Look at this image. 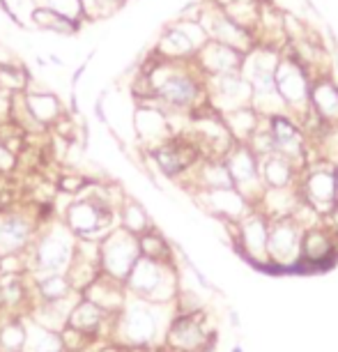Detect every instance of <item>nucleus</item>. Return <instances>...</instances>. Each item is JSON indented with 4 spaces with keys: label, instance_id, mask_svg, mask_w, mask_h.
I'll list each match as a JSON object with an SVG mask.
<instances>
[{
    "label": "nucleus",
    "instance_id": "nucleus-4",
    "mask_svg": "<svg viewBox=\"0 0 338 352\" xmlns=\"http://www.w3.org/2000/svg\"><path fill=\"white\" fill-rule=\"evenodd\" d=\"M115 210L104 196H81L67 208L65 223L81 240H102L115 228Z\"/></svg>",
    "mask_w": 338,
    "mask_h": 352
},
{
    "label": "nucleus",
    "instance_id": "nucleus-17",
    "mask_svg": "<svg viewBox=\"0 0 338 352\" xmlns=\"http://www.w3.org/2000/svg\"><path fill=\"white\" fill-rule=\"evenodd\" d=\"M157 95L170 109H189L198 99V83L194 76L182 72H170L164 76V81L157 85Z\"/></svg>",
    "mask_w": 338,
    "mask_h": 352
},
{
    "label": "nucleus",
    "instance_id": "nucleus-13",
    "mask_svg": "<svg viewBox=\"0 0 338 352\" xmlns=\"http://www.w3.org/2000/svg\"><path fill=\"white\" fill-rule=\"evenodd\" d=\"M113 318L115 316H109L106 311L99 309L95 302H90L88 297L81 295L69 311L67 329L76 331V334H81L88 343H92V341H97L106 329H111Z\"/></svg>",
    "mask_w": 338,
    "mask_h": 352
},
{
    "label": "nucleus",
    "instance_id": "nucleus-22",
    "mask_svg": "<svg viewBox=\"0 0 338 352\" xmlns=\"http://www.w3.org/2000/svg\"><path fill=\"white\" fill-rule=\"evenodd\" d=\"M237 58H240V51L230 49L225 44H218L214 39L203 46V63L214 74H230L233 69H237L240 67Z\"/></svg>",
    "mask_w": 338,
    "mask_h": 352
},
{
    "label": "nucleus",
    "instance_id": "nucleus-11",
    "mask_svg": "<svg viewBox=\"0 0 338 352\" xmlns=\"http://www.w3.org/2000/svg\"><path fill=\"white\" fill-rule=\"evenodd\" d=\"M267 240H269V217L260 212H249L237 223V244L249 261L258 265H269L267 261Z\"/></svg>",
    "mask_w": 338,
    "mask_h": 352
},
{
    "label": "nucleus",
    "instance_id": "nucleus-6",
    "mask_svg": "<svg viewBox=\"0 0 338 352\" xmlns=\"http://www.w3.org/2000/svg\"><path fill=\"white\" fill-rule=\"evenodd\" d=\"M225 166H228L230 180L233 187L254 205L256 201H260L264 194V184L260 175V159L247 143H237L233 145L223 157Z\"/></svg>",
    "mask_w": 338,
    "mask_h": 352
},
{
    "label": "nucleus",
    "instance_id": "nucleus-18",
    "mask_svg": "<svg viewBox=\"0 0 338 352\" xmlns=\"http://www.w3.org/2000/svg\"><path fill=\"white\" fill-rule=\"evenodd\" d=\"M205 198V205L212 214L225 219V221L240 223L251 212V203L244 198L235 187L230 189H214V191H201Z\"/></svg>",
    "mask_w": 338,
    "mask_h": 352
},
{
    "label": "nucleus",
    "instance_id": "nucleus-1",
    "mask_svg": "<svg viewBox=\"0 0 338 352\" xmlns=\"http://www.w3.org/2000/svg\"><path fill=\"white\" fill-rule=\"evenodd\" d=\"M173 304H155L141 297L129 295L120 314L111 322V336L117 348H152L155 343L164 345L166 329L173 318L168 311Z\"/></svg>",
    "mask_w": 338,
    "mask_h": 352
},
{
    "label": "nucleus",
    "instance_id": "nucleus-9",
    "mask_svg": "<svg viewBox=\"0 0 338 352\" xmlns=\"http://www.w3.org/2000/svg\"><path fill=\"white\" fill-rule=\"evenodd\" d=\"M302 201L311 205L317 214H331L338 205V189H336V175L334 164L317 166L304 177L302 182Z\"/></svg>",
    "mask_w": 338,
    "mask_h": 352
},
{
    "label": "nucleus",
    "instance_id": "nucleus-27",
    "mask_svg": "<svg viewBox=\"0 0 338 352\" xmlns=\"http://www.w3.org/2000/svg\"><path fill=\"white\" fill-rule=\"evenodd\" d=\"M120 226L124 230H129L131 235L141 237L143 232H148L152 228L150 217L145 214V210L134 201H127L120 210Z\"/></svg>",
    "mask_w": 338,
    "mask_h": 352
},
{
    "label": "nucleus",
    "instance_id": "nucleus-32",
    "mask_svg": "<svg viewBox=\"0 0 338 352\" xmlns=\"http://www.w3.org/2000/svg\"><path fill=\"white\" fill-rule=\"evenodd\" d=\"M334 175H336V189H338V164H334Z\"/></svg>",
    "mask_w": 338,
    "mask_h": 352
},
{
    "label": "nucleus",
    "instance_id": "nucleus-5",
    "mask_svg": "<svg viewBox=\"0 0 338 352\" xmlns=\"http://www.w3.org/2000/svg\"><path fill=\"white\" fill-rule=\"evenodd\" d=\"M99 258H102V274L124 283L136 261L141 258L138 237L124 230L122 226H115L109 235L99 240Z\"/></svg>",
    "mask_w": 338,
    "mask_h": 352
},
{
    "label": "nucleus",
    "instance_id": "nucleus-24",
    "mask_svg": "<svg viewBox=\"0 0 338 352\" xmlns=\"http://www.w3.org/2000/svg\"><path fill=\"white\" fill-rule=\"evenodd\" d=\"M25 109H28L32 120H37L39 124H49L60 116V104L53 95H28Z\"/></svg>",
    "mask_w": 338,
    "mask_h": 352
},
{
    "label": "nucleus",
    "instance_id": "nucleus-26",
    "mask_svg": "<svg viewBox=\"0 0 338 352\" xmlns=\"http://www.w3.org/2000/svg\"><path fill=\"white\" fill-rule=\"evenodd\" d=\"M23 345L25 320L23 316H14L0 327V352H23Z\"/></svg>",
    "mask_w": 338,
    "mask_h": 352
},
{
    "label": "nucleus",
    "instance_id": "nucleus-20",
    "mask_svg": "<svg viewBox=\"0 0 338 352\" xmlns=\"http://www.w3.org/2000/svg\"><path fill=\"white\" fill-rule=\"evenodd\" d=\"M297 164L283 155H269L260 159V175L264 189H288L295 182Z\"/></svg>",
    "mask_w": 338,
    "mask_h": 352
},
{
    "label": "nucleus",
    "instance_id": "nucleus-19",
    "mask_svg": "<svg viewBox=\"0 0 338 352\" xmlns=\"http://www.w3.org/2000/svg\"><path fill=\"white\" fill-rule=\"evenodd\" d=\"M30 283H32V304L60 302L78 295L69 281L67 272H60V274H30Z\"/></svg>",
    "mask_w": 338,
    "mask_h": 352
},
{
    "label": "nucleus",
    "instance_id": "nucleus-30",
    "mask_svg": "<svg viewBox=\"0 0 338 352\" xmlns=\"http://www.w3.org/2000/svg\"><path fill=\"white\" fill-rule=\"evenodd\" d=\"M10 166H12V155L3 148V145H0V170L10 168Z\"/></svg>",
    "mask_w": 338,
    "mask_h": 352
},
{
    "label": "nucleus",
    "instance_id": "nucleus-10",
    "mask_svg": "<svg viewBox=\"0 0 338 352\" xmlns=\"http://www.w3.org/2000/svg\"><path fill=\"white\" fill-rule=\"evenodd\" d=\"M39 226L25 212H3L0 214V258L25 254L35 240Z\"/></svg>",
    "mask_w": 338,
    "mask_h": 352
},
{
    "label": "nucleus",
    "instance_id": "nucleus-8",
    "mask_svg": "<svg viewBox=\"0 0 338 352\" xmlns=\"http://www.w3.org/2000/svg\"><path fill=\"white\" fill-rule=\"evenodd\" d=\"M205 311H175L168 322L164 336V350L168 352H194L207 341L214 338V334L203 322Z\"/></svg>",
    "mask_w": 338,
    "mask_h": 352
},
{
    "label": "nucleus",
    "instance_id": "nucleus-16",
    "mask_svg": "<svg viewBox=\"0 0 338 352\" xmlns=\"http://www.w3.org/2000/svg\"><path fill=\"white\" fill-rule=\"evenodd\" d=\"M267 129L271 141H274L276 155L288 157L295 164L300 162L304 155V141H302V129L297 127V122L290 120L283 113H276V116H269Z\"/></svg>",
    "mask_w": 338,
    "mask_h": 352
},
{
    "label": "nucleus",
    "instance_id": "nucleus-12",
    "mask_svg": "<svg viewBox=\"0 0 338 352\" xmlns=\"http://www.w3.org/2000/svg\"><path fill=\"white\" fill-rule=\"evenodd\" d=\"M338 251V235L329 226L313 223L302 232V256L300 265H308V267H322L324 263L334 261Z\"/></svg>",
    "mask_w": 338,
    "mask_h": 352
},
{
    "label": "nucleus",
    "instance_id": "nucleus-3",
    "mask_svg": "<svg viewBox=\"0 0 338 352\" xmlns=\"http://www.w3.org/2000/svg\"><path fill=\"white\" fill-rule=\"evenodd\" d=\"M129 295L155 304H173L177 297V276L173 263L152 261V258H138L134 270L124 281Z\"/></svg>",
    "mask_w": 338,
    "mask_h": 352
},
{
    "label": "nucleus",
    "instance_id": "nucleus-14",
    "mask_svg": "<svg viewBox=\"0 0 338 352\" xmlns=\"http://www.w3.org/2000/svg\"><path fill=\"white\" fill-rule=\"evenodd\" d=\"M276 92L281 95V102L288 106H300L304 102H308L311 88L308 81L304 76V69L293 60H281L276 65Z\"/></svg>",
    "mask_w": 338,
    "mask_h": 352
},
{
    "label": "nucleus",
    "instance_id": "nucleus-2",
    "mask_svg": "<svg viewBox=\"0 0 338 352\" xmlns=\"http://www.w3.org/2000/svg\"><path fill=\"white\" fill-rule=\"evenodd\" d=\"M78 237L65 221H49L39 226L28 249L30 274H60L67 272L76 254Z\"/></svg>",
    "mask_w": 338,
    "mask_h": 352
},
{
    "label": "nucleus",
    "instance_id": "nucleus-33",
    "mask_svg": "<svg viewBox=\"0 0 338 352\" xmlns=\"http://www.w3.org/2000/svg\"><path fill=\"white\" fill-rule=\"evenodd\" d=\"M161 352H168V350H164V348H161Z\"/></svg>",
    "mask_w": 338,
    "mask_h": 352
},
{
    "label": "nucleus",
    "instance_id": "nucleus-28",
    "mask_svg": "<svg viewBox=\"0 0 338 352\" xmlns=\"http://www.w3.org/2000/svg\"><path fill=\"white\" fill-rule=\"evenodd\" d=\"M35 21L42 25V28H49V30H56V32H74L78 28L76 21H71L67 16H60L58 12H53L49 8H42L35 12Z\"/></svg>",
    "mask_w": 338,
    "mask_h": 352
},
{
    "label": "nucleus",
    "instance_id": "nucleus-15",
    "mask_svg": "<svg viewBox=\"0 0 338 352\" xmlns=\"http://www.w3.org/2000/svg\"><path fill=\"white\" fill-rule=\"evenodd\" d=\"M196 148L189 143L180 141H164L157 143L152 150L157 166L161 168L168 177H180L184 173H189V168H194L196 164Z\"/></svg>",
    "mask_w": 338,
    "mask_h": 352
},
{
    "label": "nucleus",
    "instance_id": "nucleus-23",
    "mask_svg": "<svg viewBox=\"0 0 338 352\" xmlns=\"http://www.w3.org/2000/svg\"><path fill=\"white\" fill-rule=\"evenodd\" d=\"M311 99H313L315 111L320 113V118H324L327 122H336L338 124V88L336 83L320 81L313 85L311 90Z\"/></svg>",
    "mask_w": 338,
    "mask_h": 352
},
{
    "label": "nucleus",
    "instance_id": "nucleus-31",
    "mask_svg": "<svg viewBox=\"0 0 338 352\" xmlns=\"http://www.w3.org/2000/svg\"><path fill=\"white\" fill-rule=\"evenodd\" d=\"M194 352H216L214 338H212V341H207V343H205V345H201V348H196Z\"/></svg>",
    "mask_w": 338,
    "mask_h": 352
},
{
    "label": "nucleus",
    "instance_id": "nucleus-7",
    "mask_svg": "<svg viewBox=\"0 0 338 352\" xmlns=\"http://www.w3.org/2000/svg\"><path fill=\"white\" fill-rule=\"evenodd\" d=\"M304 226L295 217L269 219L267 261L274 267H297L302 256Z\"/></svg>",
    "mask_w": 338,
    "mask_h": 352
},
{
    "label": "nucleus",
    "instance_id": "nucleus-21",
    "mask_svg": "<svg viewBox=\"0 0 338 352\" xmlns=\"http://www.w3.org/2000/svg\"><path fill=\"white\" fill-rule=\"evenodd\" d=\"M25 320V345L23 352H67L63 341L60 331L46 329L35 320H30L28 316H23Z\"/></svg>",
    "mask_w": 338,
    "mask_h": 352
},
{
    "label": "nucleus",
    "instance_id": "nucleus-25",
    "mask_svg": "<svg viewBox=\"0 0 338 352\" xmlns=\"http://www.w3.org/2000/svg\"><path fill=\"white\" fill-rule=\"evenodd\" d=\"M138 247H141V256L143 258L173 263V249H170V244L166 242L155 228H150L148 232H143V235L138 237Z\"/></svg>",
    "mask_w": 338,
    "mask_h": 352
},
{
    "label": "nucleus",
    "instance_id": "nucleus-29",
    "mask_svg": "<svg viewBox=\"0 0 338 352\" xmlns=\"http://www.w3.org/2000/svg\"><path fill=\"white\" fill-rule=\"evenodd\" d=\"M44 8L58 12L60 16H67L71 21H76V16L83 12V3L81 0H49Z\"/></svg>",
    "mask_w": 338,
    "mask_h": 352
}]
</instances>
